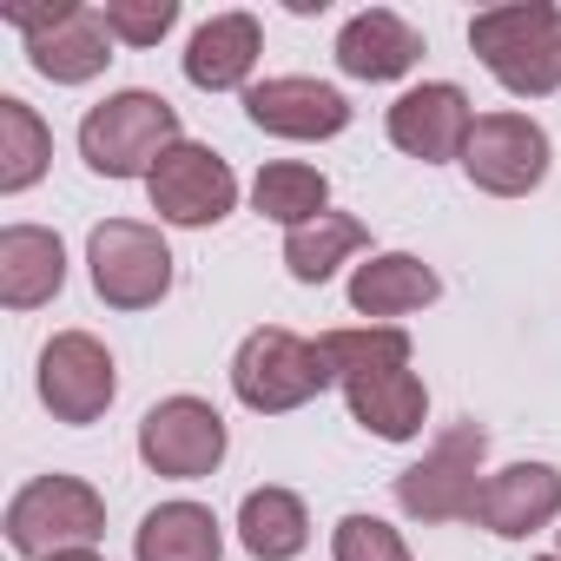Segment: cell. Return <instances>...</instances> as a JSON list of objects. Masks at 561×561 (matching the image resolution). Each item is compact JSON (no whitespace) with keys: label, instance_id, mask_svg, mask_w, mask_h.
<instances>
[{"label":"cell","instance_id":"83f0119b","mask_svg":"<svg viewBox=\"0 0 561 561\" xmlns=\"http://www.w3.org/2000/svg\"><path fill=\"white\" fill-rule=\"evenodd\" d=\"M47 561H100L93 548H67V554H47Z\"/></svg>","mask_w":561,"mask_h":561},{"label":"cell","instance_id":"9c48e42d","mask_svg":"<svg viewBox=\"0 0 561 561\" xmlns=\"http://www.w3.org/2000/svg\"><path fill=\"white\" fill-rule=\"evenodd\" d=\"M146 192H152V211H159L165 225H185V231L218 225V218L238 205V179H231V165H225L211 146H192V139H179V146L152 165Z\"/></svg>","mask_w":561,"mask_h":561},{"label":"cell","instance_id":"ba28073f","mask_svg":"<svg viewBox=\"0 0 561 561\" xmlns=\"http://www.w3.org/2000/svg\"><path fill=\"white\" fill-rule=\"evenodd\" d=\"M462 172L495 198H528L548 179V133L528 113H482L469 126Z\"/></svg>","mask_w":561,"mask_h":561},{"label":"cell","instance_id":"ac0fdd59","mask_svg":"<svg viewBox=\"0 0 561 561\" xmlns=\"http://www.w3.org/2000/svg\"><path fill=\"white\" fill-rule=\"evenodd\" d=\"M344 403H351V416L370 430V436H383V443H410L416 430H423V416H430V390H423V377L403 364V370H370V377H344Z\"/></svg>","mask_w":561,"mask_h":561},{"label":"cell","instance_id":"7a4b0ae2","mask_svg":"<svg viewBox=\"0 0 561 561\" xmlns=\"http://www.w3.org/2000/svg\"><path fill=\"white\" fill-rule=\"evenodd\" d=\"M172 146H179V113H172V100H159L146 87H126L80 119V159L100 179H139V172L152 179V165Z\"/></svg>","mask_w":561,"mask_h":561},{"label":"cell","instance_id":"6da1fadb","mask_svg":"<svg viewBox=\"0 0 561 561\" xmlns=\"http://www.w3.org/2000/svg\"><path fill=\"white\" fill-rule=\"evenodd\" d=\"M469 47L515 100H548L561 87V8H548V0L476 14Z\"/></svg>","mask_w":561,"mask_h":561},{"label":"cell","instance_id":"8fae6325","mask_svg":"<svg viewBox=\"0 0 561 561\" xmlns=\"http://www.w3.org/2000/svg\"><path fill=\"white\" fill-rule=\"evenodd\" d=\"M244 113L257 133H277V139H337L351 126V100L324 80H305V73L257 80L244 93Z\"/></svg>","mask_w":561,"mask_h":561},{"label":"cell","instance_id":"5bb4252c","mask_svg":"<svg viewBox=\"0 0 561 561\" xmlns=\"http://www.w3.org/2000/svg\"><path fill=\"white\" fill-rule=\"evenodd\" d=\"M27 60H34V73L54 80V87H87V80L106 73V60H113L106 14H100V8H80V0H73V8H67L47 34L27 41Z\"/></svg>","mask_w":561,"mask_h":561},{"label":"cell","instance_id":"e0dca14e","mask_svg":"<svg viewBox=\"0 0 561 561\" xmlns=\"http://www.w3.org/2000/svg\"><path fill=\"white\" fill-rule=\"evenodd\" d=\"M436 291H443V277L416 251H377L351 271V311L357 318H403V311L436 305Z\"/></svg>","mask_w":561,"mask_h":561},{"label":"cell","instance_id":"603a6c76","mask_svg":"<svg viewBox=\"0 0 561 561\" xmlns=\"http://www.w3.org/2000/svg\"><path fill=\"white\" fill-rule=\"evenodd\" d=\"M364 244H370V231H364L357 218H344V211H324V218H311V225L285 231V264H291V277H298V285H324V277H331L344 257H357Z\"/></svg>","mask_w":561,"mask_h":561},{"label":"cell","instance_id":"8992f818","mask_svg":"<svg viewBox=\"0 0 561 561\" xmlns=\"http://www.w3.org/2000/svg\"><path fill=\"white\" fill-rule=\"evenodd\" d=\"M87 264H93V291L113 311H146L172 291V251L152 225L139 218H106L87 238Z\"/></svg>","mask_w":561,"mask_h":561},{"label":"cell","instance_id":"3957f363","mask_svg":"<svg viewBox=\"0 0 561 561\" xmlns=\"http://www.w3.org/2000/svg\"><path fill=\"white\" fill-rule=\"evenodd\" d=\"M337 383V370H331V357H324V344H311V337H298V331H251L244 344H238V357H231V390H238V403L244 410H257V416H277V410H298V403H311L318 390H331Z\"/></svg>","mask_w":561,"mask_h":561},{"label":"cell","instance_id":"52a82bcc","mask_svg":"<svg viewBox=\"0 0 561 561\" xmlns=\"http://www.w3.org/2000/svg\"><path fill=\"white\" fill-rule=\"evenodd\" d=\"M225 416L198 397H165L146 410L139 423V456L152 476H172V482H198L225 462Z\"/></svg>","mask_w":561,"mask_h":561},{"label":"cell","instance_id":"d4e9b609","mask_svg":"<svg viewBox=\"0 0 561 561\" xmlns=\"http://www.w3.org/2000/svg\"><path fill=\"white\" fill-rule=\"evenodd\" d=\"M318 344H324V357H331L337 383H344V377H370V370H403V364H410V331H397V324L324 331Z\"/></svg>","mask_w":561,"mask_h":561},{"label":"cell","instance_id":"7402d4cb","mask_svg":"<svg viewBox=\"0 0 561 561\" xmlns=\"http://www.w3.org/2000/svg\"><path fill=\"white\" fill-rule=\"evenodd\" d=\"M251 205H257L264 218H277L285 231H298V225H311V218L331 211V179H324L318 165L277 159V165H264V172L251 179Z\"/></svg>","mask_w":561,"mask_h":561},{"label":"cell","instance_id":"2e32d148","mask_svg":"<svg viewBox=\"0 0 561 561\" xmlns=\"http://www.w3.org/2000/svg\"><path fill=\"white\" fill-rule=\"evenodd\" d=\"M416 60H423V34L390 8H364L337 34V67L351 80H403Z\"/></svg>","mask_w":561,"mask_h":561},{"label":"cell","instance_id":"9a60e30c","mask_svg":"<svg viewBox=\"0 0 561 561\" xmlns=\"http://www.w3.org/2000/svg\"><path fill=\"white\" fill-rule=\"evenodd\" d=\"M60 285H67V244L47 225H8L0 231V305L34 311V305L60 298Z\"/></svg>","mask_w":561,"mask_h":561},{"label":"cell","instance_id":"4fadbf2b","mask_svg":"<svg viewBox=\"0 0 561 561\" xmlns=\"http://www.w3.org/2000/svg\"><path fill=\"white\" fill-rule=\"evenodd\" d=\"M561 515V469L554 462H508L495 476H482L476 495V522L502 541H522L535 528H548Z\"/></svg>","mask_w":561,"mask_h":561},{"label":"cell","instance_id":"484cf974","mask_svg":"<svg viewBox=\"0 0 561 561\" xmlns=\"http://www.w3.org/2000/svg\"><path fill=\"white\" fill-rule=\"evenodd\" d=\"M106 34L119 47H159L179 21V0H106Z\"/></svg>","mask_w":561,"mask_h":561},{"label":"cell","instance_id":"cb8c5ba5","mask_svg":"<svg viewBox=\"0 0 561 561\" xmlns=\"http://www.w3.org/2000/svg\"><path fill=\"white\" fill-rule=\"evenodd\" d=\"M54 159V133L41 126V113L27 100H0V192H27Z\"/></svg>","mask_w":561,"mask_h":561},{"label":"cell","instance_id":"d6986e66","mask_svg":"<svg viewBox=\"0 0 561 561\" xmlns=\"http://www.w3.org/2000/svg\"><path fill=\"white\" fill-rule=\"evenodd\" d=\"M257 21L251 14H211L198 34H192V47H185V80L198 87V93H231V87H244L251 80V67H257Z\"/></svg>","mask_w":561,"mask_h":561},{"label":"cell","instance_id":"30bf717a","mask_svg":"<svg viewBox=\"0 0 561 561\" xmlns=\"http://www.w3.org/2000/svg\"><path fill=\"white\" fill-rule=\"evenodd\" d=\"M119 397V370H113V351L87 331H60L47 351H41V403L60 416V423H100Z\"/></svg>","mask_w":561,"mask_h":561},{"label":"cell","instance_id":"44dd1931","mask_svg":"<svg viewBox=\"0 0 561 561\" xmlns=\"http://www.w3.org/2000/svg\"><path fill=\"white\" fill-rule=\"evenodd\" d=\"M238 541L257 561H291L311 541V515H305V502L291 489H251L244 508H238Z\"/></svg>","mask_w":561,"mask_h":561},{"label":"cell","instance_id":"5b68a950","mask_svg":"<svg viewBox=\"0 0 561 561\" xmlns=\"http://www.w3.org/2000/svg\"><path fill=\"white\" fill-rule=\"evenodd\" d=\"M482 456H489V430H482V423L443 430V436L430 443V456L397 476V508H403L410 522H462V515H476Z\"/></svg>","mask_w":561,"mask_h":561},{"label":"cell","instance_id":"277c9868","mask_svg":"<svg viewBox=\"0 0 561 561\" xmlns=\"http://www.w3.org/2000/svg\"><path fill=\"white\" fill-rule=\"evenodd\" d=\"M100 535H106V502L80 476H34L8 502V541L27 561L67 554V548H93Z\"/></svg>","mask_w":561,"mask_h":561},{"label":"cell","instance_id":"ffe728a7","mask_svg":"<svg viewBox=\"0 0 561 561\" xmlns=\"http://www.w3.org/2000/svg\"><path fill=\"white\" fill-rule=\"evenodd\" d=\"M139 561H218L225 554V528L205 502H159L139 535H133Z\"/></svg>","mask_w":561,"mask_h":561},{"label":"cell","instance_id":"4316f807","mask_svg":"<svg viewBox=\"0 0 561 561\" xmlns=\"http://www.w3.org/2000/svg\"><path fill=\"white\" fill-rule=\"evenodd\" d=\"M331 554L337 561H410V541L377 515H344L331 535Z\"/></svg>","mask_w":561,"mask_h":561},{"label":"cell","instance_id":"f1b7e54d","mask_svg":"<svg viewBox=\"0 0 561 561\" xmlns=\"http://www.w3.org/2000/svg\"><path fill=\"white\" fill-rule=\"evenodd\" d=\"M535 561H561V554H535Z\"/></svg>","mask_w":561,"mask_h":561},{"label":"cell","instance_id":"7c38bea8","mask_svg":"<svg viewBox=\"0 0 561 561\" xmlns=\"http://www.w3.org/2000/svg\"><path fill=\"white\" fill-rule=\"evenodd\" d=\"M469 93L449 87V80H430V87H410L397 106H390V146L423 159V165H443V159H462L469 146Z\"/></svg>","mask_w":561,"mask_h":561}]
</instances>
